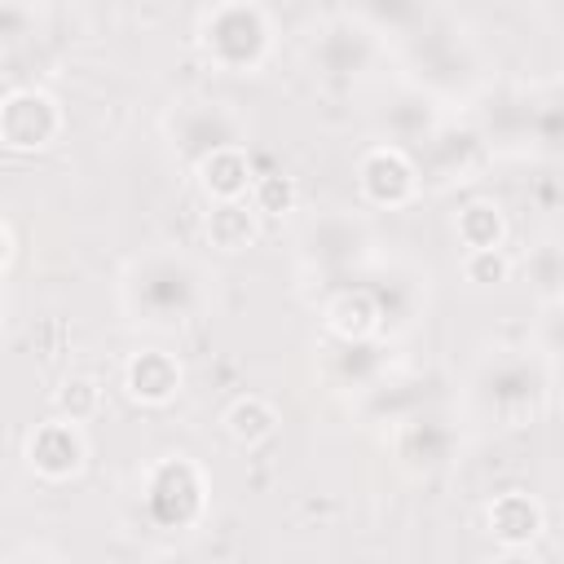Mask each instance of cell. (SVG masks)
I'll return each instance as SVG.
<instances>
[{
    "label": "cell",
    "instance_id": "obj_1",
    "mask_svg": "<svg viewBox=\"0 0 564 564\" xmlns=\"http://www.w3.org/2000/svg\"><path fill=\"white\" fill-rule=\"evenodd\" d=\"M119 300L141 326L176 330L203 308V273L176 251H145L128 264Z\"/></svg>",
    "mask_w": 564,
    "mask_h": 564
},
{
    "label": "cell",
    "instance_id": "obj_2",
    "mask_svg": "<svg viewBox=\"0 0 564 564\" xmlns=\"http://www.w3.org/2000/svg\"><path fill=\"white\" fill-rule=\"evenodd\" d=\"M198 53L225 75H256L273 53V18L256 0H220L198 18Z\"/></svg>",
    "mask_w": 564,
    "mask_h": 564
},
{
    "label": "cell",
    "instance_id": "obj_3",
    "mask_svg": "<svg viewBox=\"0 0 564 564\" xmlns=\"http://www.w3.org/2000/svg\"><path fill=\"white\" fill-rule=\"evenodd\" d=\"M141 507L154 529L185 533L207 511V476L189 454H167L141 476Z\"/></svg>",
    "mask_w": 564,
    "mask_h": 564
},
{
    "label": "cell",
    "instance_id": "obj_4",
    "mask_svg": "<svg viewBox=\"0 0 564 564\" xmlns=\"http://www.w3.org/2000/svg\"><path fill=\"white\" fill-rule=\"evenodd\" d=\"M546 388H551V361L542 366L538 357H494L480 370V401L511 427L538 414V405L546 401Z\"/></svg>",
    "mask_w": 564,
    "mask_h": 564
},
{
    "label": "cell",
    "instance_id": "obj_5",
    "mask_svg": "<svg viewBox=\"0 0 564 564\" xmlns=\"http://www.w3.org/2000/svg\"><path fill=\"white\" fill-rule=\"evenodd\" d=\"M167 137H172V150L194 167L203 154L247 141V128H242L238 110H229L225 101L189 97V101H176V110L167 115Z\"/></svg>",
    "mask_w": 564,
    "mask_h": 564
},
{
    "label": "cell",
    "instance_id": "obj_6",
    "mask_svg": "<svg viewBox=\"0 0 564 564\" xmlns=\"http://www.w3.org/2000/svg\"><path fill=\"white\" fill-rule=\"evenodd\" d=\"M66 128V115L44 88H13L0 97V145L13 154L48 150Z\"/></svg>",
    "mask_w": 564,
    "mask_h": 564
},
{
    "label": "cell",
    "instance_id": "obj_7",
    "mask_svg": "<svg viewBox=\"0 0 564 564\" xmlns=\"http://www.w3.org/2000/svg\"><path fill=\"white\" fill-rule=\"evenodd\" d=\"M357 189L370 207H405L419 198L423 189V172L414 163V154L405 145H392V141H379L370 145L361 159H357Z\"/></svg>",
    "mask_w": 564,
    "mask_h": 564
},
{
    "label": "cell",
    "instance_id": "obj_8",
    "mask_svg": "<svg viewBox=\"0 0 564 564\" xmlns=\"http://www.w3.org/2000/svg\"><path fill=\"white\" fill-rule=\"evenodd\" d=\"M26 467L48 480V485H62V480H75L88 463V441H84V423H70V419H48L40 423L31 436H26Z\"/></svg>",
    "mask_w": 564,
    "mask_h": 564
},
{
    "label": "cell",
    "instance_id": "obj_9",
    "mask_svg": "<svg viewBox=\"0 0 564 564\" xmlns=\"http://www.w3.org/2000/svg\"><path fill=\"white\" fill-rule=\"evenodd\" d=\"M485 529L502 555H520L546 533V507L524 489H502L485 507Z\"/></svg>",
    "mask_w": 564,
    "mask_h": 564
},
{
    "label": "cell",
    "instance_id": "obj_10",
    "mask_svg": "<svg viewBox=\"0 0 564 564\" xmlns=\"http://www.w3.org/2000/svg\"><path fill=\"white\" fill-rule=\"evenodd\" d=\"M313 62L326 75H361L375 62V31L357 18H330L313 35Z\"/></svg>",
    "mask_w": 564,
    "mask_h": 564
},
{
    "label": "cell",
    "instance_id": "obj_11",
    "mask_svg": "<svg viewBox=\"0 0 564 564\" xmlns=\"http://www.w3.org/2000/svg\"><path fill=\"white\" fill-rule=\"evenodd\" d=\"M322 317H326V330H330L339 344H370V339L383 330V322H388L383 300H379L370 286H339V291L326 300Z\"/></svg>",
    "mask_w": 564,
    "mask_h": 564
},
{
    "label": "cell",
    "instance_id": "obj_12",
    "mask_svg": "<svg viewBox=\"0 0 564 564\" xmlns=\"http://www.w3.org/2000/svg\"><path fill=\"white\" fill-rule=\"evenodd\" d=\"M181 383H185V370H181V361L167 348H141L123 366V392L137 405H154L159 410V405L176 401Z\"/></svg>",
    "mask_w": 564,
    "mask_h": 564
},
{
    "label": "cell",
    "instance_id": "obj_13",
    "mask_svg": "<svg viewBox=\"0 0 564 564\" xmlns=\"http://www.w3.org/2000/svg\"><path fill=\"white\" fill-rule=\"evenodd\" d=\"M194 172H198V189H203L212 203L247 198V194H251V181H256V172H251V154H247L242 141L203 154V159L194 163Z\"/></svg>",
    "mask_w": 564,
    "mask_h": 564
},
{
    "label": "cell",
    "instance_id": "obj_14",
    "mask_svg": "<svg viewBox=\"0 0 564 564\" xmlns=\"http://www.w3.org/2000/svg\"><path fill=\"white\" fill-rule=\"evenodd\" d=\"M397 458L414 471H432V467H445L449 454H454V427H445L441 419L432 414H410V419H397Z\"/></svg>",
    "mask_w": 564,
    "mask_h": 564
},
{
    "label": "cell",
    "instance_id": "obj_15",
    "mask_svg": "<svg viewBox=\"0 0 564 564\" xmlns=\"http://www.w3.org/2000/svg\"><path fill=\"white\" fill-rule=\"evenodd\" d=\"M203 238L207 247L225 251V256H238L247 247H256L260 238V216L247 198H234V203H212V212L203 216Z\"/></svg>",
    "mask_w": 564,
    "mask_h": 564
},
{
    "label": "cell",
    "instance_id": "obj_16",
    "mask_svg": "<svg viewBox=\"0 0 564 564\" xmlns=\"http://www.w3.org/2000/svg\"><path fill=\"white\" fill-rule=\"evenodd\" d=\"M361 225L348 216H326L304 234V256L322 269H348L361 251Z\"/></svg>",
    "mask_w": 564,
    "mask_h": 564
},
{
    "label": "cell",
    "instance_id": "obj_17",
    "mask_svg": "<svg viewBox=\"0 0 564 564\" xmlns=\"http://www.w3.org/2000/svg\"><path fill=\"white\" fill-rule=\"evenodd\" d=\"M507 212L489 198H471L467 207H458L454 216V238L463 251H480V247H502L507 242Z\"/></svg>",
    "mask_w": 564,
    "mask_h": 564
},
{
    "label": "cell",
    "instance_id": "obj_18",
    "mask_svg": "<svg viewBox=\"0 0 564 564\" xmlns=\"http://www.w3.org/2000/svg\"><path fill=\"white\" fill-rule=\"evenodd\" d=\"M278 410L264 401V397H256V392H247V397H238L229 410H225V432L238 441V445H264V441H273V432H278Z\"/></svg>",
    "mask_w": 564,
    "mask_h": 564
},
{
    "label": "cell",
    "instance_id": "obj_19",
    "mask_svg": "<svg viewBox=\"0 0 564 564\" xmlns=\"http://www.w3.org/2000/svg\"><path fill=\"white\" fill-rule=\"evenodd\" d=\"M352 18L366 22L375 35H405L423 22V0H361Z\"/></svg>",
    "mask_w": 564,
    "mask_h": 564
},
{
    "label": "cell",
    "instance_id": "obj_20",
    "mask_svg": "<svg viewBox=\"0 0 564 564\" xmlns=\"http://www.w3.org/2000/svg\"><path fill=\"white\" fill-rule=\"evenodd\" d=\"M247 203L256 207L260 220H264V216H286V212H295V203H300V185H295V176H286V172H269V176H256V181H251Z\"/></svg>",
    "mask_w": 564,
    "mask_h": 564
},
{
    "label": "cell",
    "instance_id": "obj_21",
    "mask_svg": "<svg viewBox=\"0 0 564 564\" xmlns=\"http://www.w3.org/2000/svg\"><path fill=\"white\" fill-rule=\"evenodd\" d=\"M101 383L93 379V375H70L62 388H57V397H53V405H57V414L62 419H70V423H88V419H97L101 414Z\"/></svg>",
    "mask_w": 564,
    "mask_h": 564
},
{
    "label": "cell",
    "instance_id": "obj_22",
    "mask_svg": "<svg viewBox=\"0 0 564 564\" xmlns=\"http://www.w3.org/2000/svg\"><path fill=\"white\" fill-rule=\"evenodd\" d=\"M436 128V119H432V106L423 101V97H401L397 106H392V145H419L427 132Z\"/></svg>",
    "mask_w": 564,
    "mask_h": 564
},
{
    "label": "cell",
    "instance_id": "obj_23",
    "mask_svg": "<svg viewBox=\"0 0 564 564\" xmlns=\"http://www.w3.org/2000/svg\"><path fill=\"white\" fill-rule=\"evenodd\" d=\"M463 278L471 286H502L511 278V256L502 247H480V251H463Z\"/></svg>",
    "mask_w": 564,
    "mask_h": 564
},
{
    "label": "cell",
    "instance_id": "obj_24",
    "mask_svg": "<svg viewBox=\"0 0 564 564\" xmlns=\"http://www.w3.org/2000/svg\"><path fill=\"white\" fill-rule=\"evenodd\" d=\"M560 278H564V264H560V247L555 242H542L529 251V282L538 291V300H560Z\"/></svg>",
    "mask_w": 564,
    "mask_h": 564
},
{
    "label": "cell",
    "instance_id": "obj_25",
    "mask_svg": "<svg viewBox=\"0 0 564 564\" xmlns=\"http://www.w3.org/2000/svg\"><path fill=\"white\" fill-rule=\"evenodd\" d=\"M13 264V234H9V225L0 220V273Z\"/></svg>",
    "mask_w": 564,
    "mask_h": 564
}]
</instances>
